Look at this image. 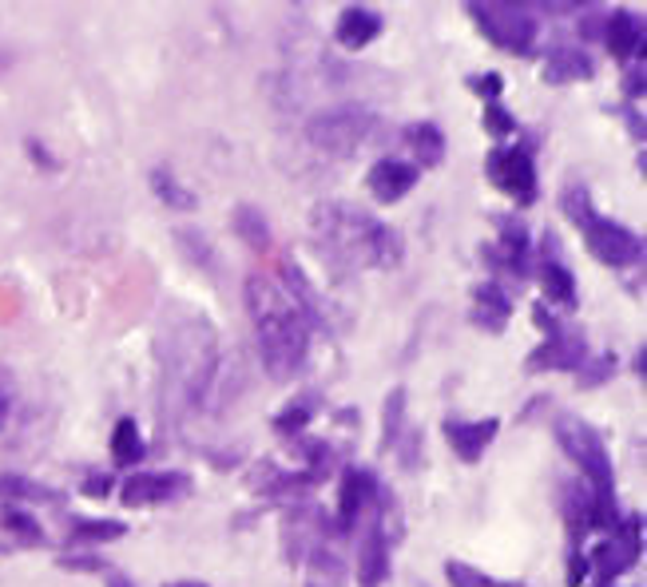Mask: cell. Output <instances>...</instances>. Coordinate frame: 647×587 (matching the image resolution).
I'll use <instances>...</instances> for the list:
<instances>
[{"label":"cell","instance_id":"26","mask_svg":"<svg viewBox=\"0 0 647 587\" xmlns=\"http://www.w3.org/2000/svg\"><path fill=\"white\" fill-rule=\"evenodd\" d=\"M402 405H405V393L397 390L390 397V421H385V441L397 437V429H402Z\"/></svg>","mask_w":647,"mask_h":587},{"label":"cell","instance_id":"7","mask_svg":"<svg viewBox=\"0 0 647 587\" xmlns=\"http://www.w3.org/2000/svg\"><path fill=\"white\" fill-rule=\"evenodd\" d=\"M485 175L500 187V191H505V195H517L520 203H529V199L536 195V167H532L529 155L517 151V148L489 151Z\"/></svg>","mask_w":647,"mask_h":587},{"label":"cell","instance_id":"19","mask_svg":"<svg viewBox=\"0 0 647 587\" xmlns=\"http://www.w3.org/2000/svg\"><path fill=\"white\" fill-rule=\"evenodd\" d=\"M112 457L119 464H131L143 457V437H139L136 421H119L116 425V437H112Z\"/></svg>","mask_w":647,"mask_h":587},{"label":"cell","instance_id":"2","mask_svg":"<svg viewBox=\"0 0 647 587\" xmlns=\"http://www.w3.org/2000/svg\"><path fill=\"white\" fill-rule=\"evenodd\" d=\"M314 231L350 266H397L402 263V234L370 219L366 210L346 207V203H322L314 210Z\"/></svg>","mask_w":647,"mask_h":587},{"label":"cell","instance_id":"6","mask_svg":"<svg viewBox=\"0 0 647 587\" xmlns=\"http://www.w3.org/2000/svg\"><path fill=\"white\" fill-rule=\"evenodd\" d=\"M580 227H584V239H588L592 254H596L600 263L627 266L644 258V239H636V234L624 231V227H616V222H604L600 215H588Z\"/></svg>","mask_w":647,"mask_h":587},{"label":"cell","instance_id":"23","mask_svg":"<svg viewBox=\"0 0 647 587\" xmlns=\"http://www.w3.org/2000/svg\"><path fill=\"white\" fill-rule=\"evenodd\" d=\"M112 536H124V524H80V528H76V544L112 540Z\"/></svg>","mask_w":647,"mask_h":587},{"label":"cell","instance_id":"5","mask_svg":"<svg viewBox=\"0 0 647 587\" xmlns=\"http://www.w3.org/2000/svg\"><path fill=\"white\" fill-rule=\"evenodd\" d=\"M473 21L481 24L500 48H512V52H529L532 36H536L532 12L520 9V4H473Z\"/></svg>","mask_w":647,"mask_h":587},{"label":"cell","instance_id":"8","mask_svg":"<svg viewBox=\"0 0 647 587\" xmlns=\"http://www.w3.org/2000/svg\"><path fill=\"white\" fill-rule=\"evenodd\" d=\"M187 488L183 472H148V476H131L124 484V505H155V500H172Z\"/></svg>","mask_w":647,"mask_h":587},{"label":"cell","instance_id":"10","mask_svg":"<svg viewBox=\"0 0 647 587\" xmlns=\"http://www.w3.org/2000/svg\"><path fill=\"white\" fill-rule=\"evenodd\" d=\"M445 437L457 449L461 461H481V452L489 449V441L497 437V421H449L445 425Z\"/></svg>","mask_w":647,"mask_h":587},{"label":"cell","instance_id":"17","mask_svg":"<svg viewBox=\"0 0 647 587\" xmlns=\"http://www.w3.org/2000/svg\"><path fill=\"white\" fill-rule=\"evenodd\" d=\"M509 310H512V302L500 294V286H493V282L477 286V318H481L489 330H500L505 318H509Z\"/></svg>","mask_w":647,"mask_h":587},{"label":"cell","instance_id":"24","mask_svg":"<svg viewBox=\"0 0 647 587\" xmlns=\"http://www.w3.org/2000/svg\"><path fill=\"white\" fill-rule=\"evenodd\" d=\"M485 127L493 131V136H509V131H512V116H505V112H500V104H489L485 107Z\"/></svg>","mask_w":647,"mask_h":587},{"label":"cell","instance_id":"22","mask_svg":"<svg viewBox=\"0 0 647 587\" xmlns=\"http://www.w3.org/2000/svg\"><path fill=\"white\" fill-rule=\"evenodd\" d=\"M445 576H449V584L453 587H500V584H493L489 576H481L477 567H469V564H445Z\"/></svg>","mask_w":647,"mask_h":587},{"label":"cell","instance_id":"20","mask_svg":"<svg viewBox=\"0 0 647 587\" xmlns=\"http://www.w3.org/2000/svg\"><path fill=\"white\" fill-rule=\"evenodd\" d=\"M544 290H548V298L564 302V306L576 302V278L568 275L560 263H544Z\"/></svg>","mask_w":647,"mask_h":587},{"label":"cell","instance_id":"3","mask_svg":"<svg viewBox=\"0 0 647 587\" xmlns=\"http://www.w3.org/2000/svg\"><path fill=\"white\" fill-rule=\"evenodd\" d=\"M373 131V116L366 112V107H330V112H322V116H314L310 127H306V136H310V143L318 151H326V155H334V159H346V155H354V151L370 139Z\"/></svg>","mask_w":647,"mask_h":587},{"label":"cell","instance_id":"1","mask_svg":"<svg viewBox=\"0 0 647 587\" xmlns=\"http://www.w3.org/2000/svg\"><path fill=\"white\" fill-rule=\"evenodd\" d=\"M246 306L255 318V337L266 373L275 381H290L310 349V310L302 306L294 290H287L270 275H255L246 282Z\"/></svg>","mask_w":647,"mask_h":587},{"label":"cell","instance_id":"25","mask_svg":"<svg viewBox=\"0 0 647 587\" xmlns=\"http://www.w3.org/2000/svg\"><path fill=\"white\" fill-rule=\"evenodd\" d=\"M4 524H9L12 532H21V536H28V540H40V524L21 516V512H4Z\"/></svg>","mask_w":647,"mask_h":587},{"label":"cell","instance_id":"16","mask_svg":"<svg viewBox=\"0 0 647 587\" xmlns=\"http://www.w3.org/2000/svg\"><path fill=\"white\" fill-rule=\"evenodd\" d=\"M405 139H409L417 163H426V167H437L441 155H445V136L437 131V124H414Z\"/></svg>","mask_w":647,"mask_h":587},{"label":"cell","instance_id":"21","mask_svg":"<svg viewBox=\"0 0 647 587\" xmlns=\"http://www.w3.org/2000/svg\"><path fill=\"white\" fill-rule=\"evenodd\" d=\"M151 183H155L160 199H167L172 207H179V210H191V207H195V195H191L187 187L175 183V175H172V171H155V175H151Z\"/></svg>","mask_w":647,"mask_h":587},{"label":"cell","instance_id":"27","mask_svg":"<svg viewBox=\"0 0 647 587\" xmlns=\"http://www.w3.org/2000/svg\"><path fill=\"white\" fill-rule=\"evenodd\" d=\"M9 409H12V401H9V393L0 390V429L9 425Z\"/></svg>","mask_w":647,"mask_h":587},{"label":"cell","instance_id":"14","mask_svg":"<svg viewBox=\"0 0 647 587\" xmlns=\"http://www.w3.org/2000/svg\"><path fill=\"white\" fill-rule=\"evenodd\" d=\"M378 493V484L366 469H350L346 472V484H342V520L354 524L361 516V508L370 505V496Z\"/></svg>","mask_w":647,"mask_h":587},{"label":"cell","instance_id":"15","mask_svg":"<svg viewBox=\"0 0 647 587\" xmlns=\"http://www.w3.org/2000/svg\"><path fill=\"white\" fill-rule=\"evenodd\" d=\"M390 572V556H385V544H382V532H370L366 544H361L358 552V576L361 587H378Z\"/></svg>","mask_w":647,"mask_h":587},{"label":"cell","instance_id":"11","mask_svg":"<svg viewBox=\"0 0 647 587\" xmlns=\"http://www.w3.org/2000/svg\"><path fill=\"white\" fill-rule=\"evenodd\" d=\"M378 33H382V16L370 9H346L338 16V40L346 48H366Z\"/></svg>","mask_w":647,"mask_h":587},{"label":"cell","instance_id":"4","mask_svg":"<svg viewBox=\"0 0 647 587\" xmlns=\"http://www.w3.org/2000/svg\"><path fill=\"white\" fill-rule=\"evenodd\" d=\"M556 437H560L568 457L588 472V481L596 484L600 500L612 493V464H608V449H604V441L596 429L576 421V417H560V421H556Z\"/></svg>","mask_w":647,"mask_h":587},{"label":"cell","instance_id":"28","mask_svg":"<svg viewBox=\"0 0 647 587\" xmlns=\"http://www.w3.org/2000/svg\"><path fill=\"white\" fill-rule=\"evenodd\" d=\"M167 587H203V584H191V579H187V584H167Z\"/></svg>","mask_w":647,"mask_h":587},{"label":"cell","instance_id":"12","mask_svg":"<svg viewBox=\"0 0 647 587\" xmlns=\"http://www.w3.org/2000/svg\"><path fill=\"white\" fill-rule=\"evenodd\" d=\"M592 76V60L576 48H556L548 64H544V80L548 84H568V80H588Z\"/></svg>","mask_w":647,"mask_h":587},{"label":"cell","instance_id":"9","mask_svg":"<svg viewBox=\"0 0 647 587\" xmlns=\"http://www.w3.org/2000/svg\"><path fill=\"white\" fill-rule=\"evenodd\" d=\"M366 183H370V191L382 199V203H397V199L409 195V187L417 183V167L402 159H382V163H373V171Z\"/></svg>","mask_w":647,"mask_h":587},{"label":"cell","instance_id":"18","mask_svg":"<svg viewBox=\"0 0 647 587\" xmlns=\"http://www.w3.org/2000/svg\"><path fill=\"white\" fill-rule=\"evenodd\" d=\"M234 231L243 234V242L251 251H266L270 246V231H266V219L255 207H239L234 210Z\"/></svg>","mask_w":647,"mask_h":587},{"label":"cell","instance_id":"13","mask_svg":"<svg viewBox=\"0 0 647 587\" xmlns=\"http://www.w3.org/2000/svg\"><path fill=\"white\" fill-rule=\"evenodd\" d=\"M604 40H608V48H612L616 56H632L636 48H644V24H639L632 12H612Z\"/></svg>","mask_w":647,"mask_h":587}]
</instances>
